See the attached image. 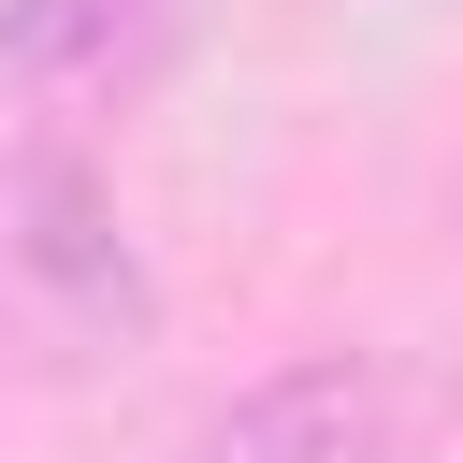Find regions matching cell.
I'll return each instance as SVG.
<instances>
[{
	"label": "cell",
	"instance_id": "cell-1",
	"mask_svg": "<svg viewBox=\"0 0 463 463\" xmlns=\"http://www.w3.org/2000/svg\"><path fill=\"white\" fill-rule=\"evenodd\" d=\"M159 318H174L159 304V260L130 232V203L101 188V159L72 130L0 145V362L87 391V376L145 362Z\"/></svg>",
	"mask_w": 463,
	"mask_h": 463
},
{
	"label": "cell",
	"instance_id": "cell-4",
	"mask_svg": "<svg viewBox=\"0 0 463 463\" xmlns=\"http://www.w3.org/2000/svg\"><path fill=\"white\" fill-rule=\"evenodd\" d=\"M449 217H463V188H449Z\"/></svg>",
	"mask_w": 463,
	"mask_h": 463
},
{
	"label": "cell",
	"instance_id": "cell-3",
	"mask_svg": "<svg viewBox=\"0 0 463 463\" xmlns=\"http://www.w3.org/2000/svg\"><path fill=\"white\" fill-rule=\"evenodd\" d=\"M217 0H0V101L29 130H101L188 72Z\"/></svg>",
	"mask_w": 463,
	"mask_h": 463
},
{
	"label": "cell",
	"instance_id": "cell-2",
	"mask_svg": "<svg viewBox=\"0 0 463 463\" xmlns=\"http://www.w3.org/2000/svg\"><path fill=\"white\" fill-rule=\"evenodd\" d=\"M174 463H420V376L391 347H304L260 362L246 391H217Z\"/></svg>",
	"mask_w": 463,
	"mask_h": 463
}]
</instances>
